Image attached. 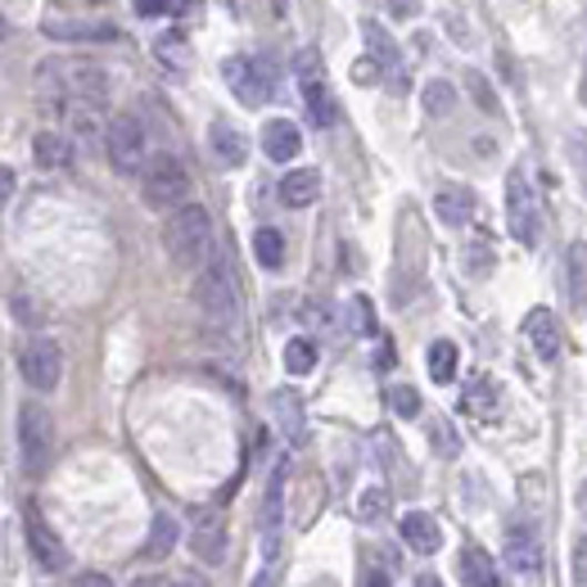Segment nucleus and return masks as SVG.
<instances>
[{
    "label": "nucleus",
    "instance_id": "f257e3e1",
    "mask_svg": "<svg viewBox=\"0 0 587 587\" xmlns=\"http://www.w3.org/2000/svg\"><path fill=\"white\" fill-rule=\"evenodd\" d=\"M163 249L176 267L185 272H204L209 253H213V217L204 204H185L176 213H168L163 222Z\"/></svg>",
    "mask_w": 587,
    "mask_h": 587
},
{
    "label": "nucleus",
    "instance_id": "f03ea898",
    "mask_svg": "<svg viewBox=\"0 0 587 587\" xmlns=\"http://www.w3.org/2000/svg\"><path fill=\"white\" fill-rule=\"evenodd\" d=\"M194 303H200V312L213 325H231L240 316V281H235V263L226 249H217L209 257V267L194 276Z\"/></svg>",
    "mask_w": 587,
    "mask_h": 587
},
{
    "label": "nucleus",
    "instance_id": "7ed1b4c3",
    "mask_svg": "<svg viewBox=\"0 0 587 587\" xmlns=\"http://www.w3.org/2000/svg\"><path fill=\"white\" fill-rule=\"evenodd\" d=\"M141 200L159 213H176L190 204V172L172 154H154L141 172Z\"/></svg>",
    "mask_w": 587,
    "mask_h": 587
},
{
    "label": "nucleus",
    "instance_id": "20e7f679",
    "mask_svg": "<svg viewBox=\"0 0 587 587\" xmlns=\"http://www.w3.org/2000/svg\"><path fill=\"white\" fill-rule=\"evenodd\" d=\"M37 87L41 95L50 100H63V95H73V100H91L100 104L109 95V78L100 69H91V63H41V73H37Z\"/></svg>",
    "mask_w": 587,
    "mask_h": 587
},
{
    "label": "nucleus",
    "instance_id": "39448f33",
    "mask_svg": "<svg viewBox=\"0 0 587 587\" xmlns=\"http://www.w3.org/2000/svg\"><path fill=\"white\" fill-rule=\"evenodd\" d=\"M506 226H510V235L525 249L538 244L543 213H538V190H534V181H529L525 168H510V176H506Z\"/></svg>",
    "mask_w": 587,
    "mask_h": 587
},
{
    "label": "nucleus",
    "instance_id": "423d86ee",
    "mask_svg": "<svg viewBox=\"0 0 587 587\" xmlns=\"http://www.w3.org/2000/svg\"><path fill=\"white\" fill-rule=\"evenodd\" d=\"M104 150H109V163H113V172H122V176H141L145 172V163H150V141H145V122L141 118H132V113H118L113 122H109V132H104Z\"/></svg>",
    "mask_w": 587,
    "mask_h": 587
},
{
    "label": "nucleus",
    "instance_id": "0eeeda50",
    "mask_svg": "<svg viewBox=\"0 0 587 587\" xmlns=\"http://www.w3.org/2000/svg\"><path fill=\"white\" fill-rule=\"evenodd\" d=\"M502 565H506V574H510L519 587H538V583H543V574H547V551H543L538 529H529V525L506 529V543H502Z\"/></svg>",
    "mask_w": 587,
    "mask_h": 587
},
{
    "label": "nucleus",
    "instance_id": "6e6552de",
    "mask_svg": "<svg viewBox=\"0 0 587 587\" xmlns=\"http://www.w3.org/2000/svg\"><path fill=\"white\" fill-rule=\"evenodd\" d=\"M19 456L28 475H41L54 456V421L41 403H23L19 412Z\"/></svg>",
    "mask_w": 587,
    "mask_h": 587
},
{
    "label": "nucleus",
    "instance_id": "1a4fd4ad",
    "mask_svg": "<svg viewBox=\"0 0 587 587\" xmlns=\"http://www.w3.org/2000/svg\"><path fill=\"white\" fill-rule=\"evenodd\" d=\"M298 91H303V109L312 118V126H335V95H331V82H325V69L316 50H303L298 54Z\"/></svg>",
    "mask_w": 587,
    "mask_h": 587
},
{
    "label": "nucleus",
    "instance_id": "9d476101",
    "mask_svg": "<svg viewBox=\"0 0 587 587\" xmlns=\"http://www.w3.org/2000/svg\"><path fill=\"white\" fill-rule=\"evenodd\" d=\"M222 78H226V87L240 95V104H249V109H257L263 100H272V69H267L263 59L235 54V59L222 63Z\"/></svg>",
    "mask_w": 587,
    "mask_h": 587
},
{
    "label": "nucleus",
    "instance_id": "9b49d317",
    "mask_svg": "<svg viewBox=\"0 0 587 587\" xmlns=\"http://www.w3.org/2000/svg\"><path fill=\"white\" fill-rule=\"evenodd\" d=\"M19 371L32 388L50 394V388H59V379H63V348L54 340H28L19 353Z\"/></svg>",
    "mask_w": 587,
    "mask_h": 587
},
{
    "label": "nucleus",
    "instance_id": "f8f14e48",
    "mask_svg": "<svg viewBox=\"0 0 587 587\" xmlns=\"http://www.w3.org/2000/svg\"><path fill=\"white\" fill-rule=\"evenodd\" d=\"M190 551L200 565H222L226 560V519L217 510H204L200 519H194V529H190Z\"/></svg>",
    "mask_w": 587,
    "mask_h": 587
},
{
    "label": "nucleus",
    "instance_id": "ddd939ff",
    "mask_svg": "<svg viewBox=\"0 0 587 587\" xmlns=\"http://www.w3.org/2000/svg\"><path fill=\"white\" fill-rule=\"evenodd\" d=\"M525 344L534 348L538 362H556L560 357L565 335H560V321H556L551 307H529V316H525Z\"/></svg>",
    "mask_w": 587,
    "mask_h": 587
},
{
    "label": "nucleus",
    "instance_id": "4468645a",
    "mask_svg": "<svg viewBox=\"0 0 587 587\" xmlns=\"http://www.w3.org/2000/svg\"><path fill=\"white\" fill-rule=\"evenodd\" d=\"M28 547H32V556H37V565L45 574H59L63 565H69V547L59 543V534L45 525L37 510H28Z\"/></svg>",
    "mask_w": 587,
    "mask_h": 587
},
{
    "label": "nucleus",
    "instance_id": "2eb2a0df",
    "mask_svg": "<svg viewBox=\"0 0 587 587\" xmlns=\"http://www.w3.org/2000/svg\"><path fill=\"white\" fill-rule=\"evenodd\" d=\"M41 32L54 41H113L118 37V28L104 19H45Z\"/></svg>",
    "mask_w": 587,
    "mask_h": 587
},
{
    "label": "nucleus",
    "instance_id": "dca6fc26",
    "mask_svg": "<svg viewBox=\"0 0 587 587\" xmlns=\"http://www.w3.org/2000/svg\"><path fill=\"white\" fill-rule=\"evenodd\" d=\"M398 534H403V543H407L416 556H434V551L443 547L438 519L425 515V510H407V515H403V525H398Z\"/></svg>",
    "mask_w": 587,
    "mask_h": 587
},
{
    "label": "nucleus",
    "instance_id": "f3484780",
    "mask_svg": "<svg viewBox=\"0 0 587 587\" xmlns=\"http://www.w3.org/2000/svg\"><path fill=\"white\" fill-rule=\"evenodd\" d=\"M298 150H303V132L290 118H276L263 126V154L272 163H290V159H298Z\"/></svg>",
    "mask_w": 587,
    "mask_h": 587
},
{
    "label": "nucleus",
    "instance_id": "a211bd4d",
    "mask_svg": "<svg viewBox=\"0 0 587 587\" xmlns=\"http://www.w3.org/2000/svg\"><path fill=\"white\" fill-rule=\"evenodd\" d=\"M434 213L447 226H470V217H475V190L470 185H443L434 194Z\"/></svg>",
    "mask_w": 587,
    "mask_h": 587
},
{
    "label": "nucleus",
    "instance_id": "6ab92c4d",
    "mask_svg": "<svg viewBox=\"0 0 587 587\" xmlns=\"http://www.w3.org/2000/svg\"><path fill=\"white\" fill-rule=\"evenodd\" d=\"M316 194H321V172H316V168H294V172H285V181H281V204H285V209H312Z\"/></svg>",
    "mask_w": 587,
    "mask_h": 587
},
{
    "label": "nucleus",
    "instance_id": "aec40b11",
    "mask_svg": "<svg viewBox=\"0 0 587 587\" xmlns=\"http://www.w3.org/2000/svg\"><path fill=\"white\" fill-rule=\"evenodd\" d=\"M209 141H213V154H217L226 168H244V159H249V141H244V132H240L235 122L217 118V122H213V132H209Z\"/></svg>",
    "mask_w": 587,
    "mask_h": 587
},
{
    "label": "nucleus",
    "instance_id": "412c9836",
    "mask_svg": "<svg viewBox=\"0 0 587 587\" xmlns=\"http://www.w3.org/2000/svg\"><path fill=\"white\" fill-rule=\"evenodd\" d=\"M272 412H276V425H281V434L290 438V443H303V434H307V416H303V403H298V394L294 388H276L272 394Z\"/></svg>",
    "mask_w": 587,
    "mask_h": 587
},
{
    "label": "nucleus",
    "instance_id": "4be33fe9",
    "mask_svg": "<svg viewBox=\"0 0 587 587\" xmlns=\"http://www.w3.org/2000/svg\"><path fill=\"white\" fill-rule=\"evenodd\" d=\"M362 37H366V45H371V54H375L379 69H384L388 78H394V82H403V54H398L394 37H388L379 23H366V28H362Z\"/></svg>",
    "mask_w": 587,
    "mask_h": 587
},
{
    "label": "nucleus",
    "instance_id": "5701e85b",
    "mask_svg": "<svg viewBox=\"0 0 587 587\" xmlns=\"http://www.w3.org/2000/svg\"><path fill=\"white\" fill-rule=\"evenodd\" d=\"M154 59L163 63L168 73H185L190 69V41H185V32H176V28L159 32L154 37Z\"/></svg>",
    "mask_w": 587,
    "mask_h": 587
},
{
    "label": "nucleus",
    "instance_id": "b1692460",
    "mask_svg": "<svg viewBox=\"0 0 587 587\" xmlns=\"http://www.w3.org/2000/svg\"><path fill=\"white\" fill-rule=\"evenodd\" d=\"M456 569H462V583L466 587H497V565L484 547H466L462 560H456Z\"/></svg>",
    "mask_w": 587,
    "mask_h": 587
},
{
    "label": "nucleus",
    "instance_id": "393cba45",
    "mask_svg": "<svg viewBox=\"0 0 587 587\" xmlns=\"http://www.w3.org/2000/svg\"><path fill=\"white\" fill-rule=\"evenodd\" d=\"M32 154H37V168H45V172L73 163V145H69V136H63V132H41L37 145H32Z\"/></svg>",
    "mask_w": 587,
    "mask_h": 587
},
{
    "label": "nucleus",
    "instance_id": "a878e982",
    "mask_svg": "<svg viewBox=\"0 0 587 587\" xmlns=\"http://www.w3.org/2000/svg\"><path fill=\"white\" fill-rule=\"evenodd\" d=\"M497 403H502L497 379L475 375V379L466 384V412H475V416H493V412H497Z\"/></svg>",
    "mask_w": 587,
    "mask_h": 587
},
{
    "label": "nucleus",
    "instance_id": "bb28decb",
    "mask_svg": "<svg viewBox=\"0 0 587 587\" xmlns=\"http://www.w3.org/2000/svg\"><path fill=\"white\" fill-rule=\"evenodd\" d=\"M456 362H462V353H456L452 340H434L429 344V379L434 384H452L456 379Z\"/></svg>",
    "mask_w": 587,
    "mask_h": 587
},
{
    "label": "nucleus",
    "instance_id": "cd10ccee",
    "mask_svg": "<svg viewBox=\"0 0 587 587\" xmlns=\"http://www.w3.org/2000/svg\"><path fill=\"white\" fill-rule=\"evenodd\" d=\"M253 257H257V263H263V267H281L285 263V235L276 231V226H263V231H257L253 235Z\"/></svg>",
    "mask_w": 587,
    "mask_h": 587
},
{
    "label": "nucleus",
    "instance_id": "c85d7f7f",
    "mask_svg": "<svg viewBox=\"0 0 587 587\" xmlns=\"http://www.w3.org/2000/svg\"><path fill=\"white\" fill-rule=\"evenodd\" d=\"M421 104H425V113H434V118H447V113L456 109V87H452V82H443V78H434V82H425V91H421Z\"/></svg>",
    "mask_w": 587,
    "mask_h": 587
},
{
    "label": "nucleus",
    "instance_id": "c756f323",
    "mask_svg": "<svg viewBox=\"0 0 587 587\" xmlns=\"http://www.w3.org/2000/svg\"><path fill=\"white\" fill-rule=\"evenodd\" d=\"M316 344L312 340H303V335H294L290 344H285V371L290 375H307V371H316Z\"/></svg>",
    "mask_w": 587,
    "mask_h": 587
},
{
    "label": "nucleus",
    "instance_id": "7c9ffc66",
    "mask_svg": "<svg viewBox=\"0 0 587 587\" xmlns=\"http://www.w3.org/2000/svg\"><path fill=\"white\" fill-rule=\"evenodd\" d=\"M176 547V519L172 515H159L154 525H150V543H145V556L154 560V556H168Z\"/></svg>",
    "mask_w": 587,
    "mask_h": 587
},
{
    "label": "nucleus",
    "instance_id": "2f4dec72",
    "mask_svg": "<svg viewBox=\"0 0 587 587\" xmlns=\"http://www.w3.org/2000/svg\"><path fill=\"white\" fill-rule=\"evenodd\" d=\"M384 510H388V493L384 488H362L357 493V519H362V525H375V519H384Z\"/></svg>",
    "mask_w": 587,
    "mask_h": 587
},
{
    "label": "nucleus",
    "instance_id": "473e14b6",
    "mask_svg": "<svg viewBox=\"0 0 587 587\" xmlns=\"http://www.w3.org/2000/svg\"><path fill=\"white\" fill-rule=\"evenodd\" d=\"M429 443H434V452H438V456H456V452H462V438L452 434V425H447L443 416H434V421H429Z\"/></svg>",
    "mask_w": 587,
    "mask_h": 587
},
{
    "label": "nucleus",
    "instance_id": "72a5a7b5",
    "mask_svg": "<svg viewBox=\"0 0 587 587\" xmlns=\"http://www.w3.org/2000/svg\"><path fill=\"white\" fill-rule=\"evenodd\" d=\"M388 403H394V412H398L403 421L421 416V394H416L412 384H394V394H388Z\"/></svg>",
    "mask_w": 587,
    "mask_h": 587
},
{
    "label": "nucleus",
    "instance_id": "f704fd0d",
    "mask_svg": "<svg viewBox=\"0 0 587 587\" xmlns=\"http://www.w3.org/2000/svg\"><path fill=\"white\" fill-rule=\"evenodd\" d=\"M14 185H19L14 168H6V163H0V213H6V204L14 200Z\"/></svg>",
    "mask_w": 587,
    "mask_h": 587
},
{
    "label": "nucleus",
    "instance_id": "c9c22d12",
    "mask_svg": "<svg viewBox=\"0 0 587 587\" xmlns=\"http://www.w3.org/2000/svg\"><path fill=\"white\" fill-rule=\"evenodd\" d=\"M10 307H14V316H19L23 325H37V321H41V312H37V303H32V298H23V294H19V298H14Z\"/></svg>",
    "mask_w": 587,
    "mask_h": 587
},
{
    "label": "nucleus",
    "instance_id": "e433bc0d",
    "mask_svg": "<svg viewBox=\"0 0 587 587\" xmlns=\"http://www.w3.org/2000/svg\"><path fill=\"white\" fill-rule=\"evenodd\" d=\"M63 587H113V583H109V574H95V569H91V574H78V578H69Z\"/></svg>",
    "mask_w": 587,
    "mask_h": 587
},
{
    "label": "nucleus",
    "instance_id": "4c0bfd02",
    "mask_svg": "<svg viewBox=\"0 0 587 587\" xmlns=\"http://www.w3.org/2000/svg\"><path fill=\"white\" fill-rule=\"evenodd\" d=\"M574 578H578V587H587V538L574 547Z\"/></svg>",
    "mask_w": 587,
    "mask_h": 587
},
{
    "label": "nucleus",
    "instance_id": "58836bf2",
    "mask_svg": "<svg viewBox=\"0 0 587 587\" xmlns=\"http://www.w3.org/2000/svg\"><path fill=\"white\" fill-rule=\"evenodd\" d=\"M357 587H394V583H388V574L384 569H362V578H357Z\"/></svg>",
    "mask_w": 587,
    "mask_h": 587
},
{
    "label": "nucleus",
    "instance_id": "ea45409f",
    "mask_svg": "<svg viewBox=\"0 0 587 587\" xmlns=\"http://www.w3.org/2000/svg\"><path fill=\"white\" fill-rule=\"evenodd\" d=\"M132 587H176V578H163V574H145V578H136Z\"/></svg>",
    "mask_w": 587,
    "mask_h": 587
},
{
    "label": "nucleus",
    "instance_id": "a19ab883",
    "mask_svg": "<svg viewBox=\"0 0 587 587\" xmlns=\"http://www.w3.org/2000/svg\"><path fill=\"white\" fill-rule=\"evenodd\" d=\"M470 87H475V91H479V95H475V100H479V104H484V109H493V95H488V87H484V78H479V73H470Z\"/></svg>",
    "mask_w": 587,
    "mask_h": 587
},
{
    "label": "nucleus",
    "instance_id": "79ce46f5",
    "mask_svg": "<svg viewBox=\"0 0 587 587\" xmlns=\"http://www.w3.org/2000/svg\"><path fill=\"white\" fill-rule=\"evenodd\" d=\"M176 587H209V583H204L200 574H181V578H176Z\"/></svg>",
    "mask_w": 587,
    "mask_h": 587
},
{
    "label": "nucleus",
    "instance_id": "37998d69",
    "mask_svg": "<svg viewBox=\"0 0 587 587\" xmlns=\"http://www.w3.org/2000/svg\"><path fill=\"white\" fill-rule=\"evenodd\" d=\"M253 587H276V574H257V578H253Z\"/></svg>",
    "mask_w": 587,
    "mask_h": 587
},
{
    "label": "nucleus",
    "instance_id": "c03bdc74",
    "mask_svg": "<svg viewBox=\"0 0 587 587\" xmlns=\"http://www.w3.org/2000/svg\"><path fill=\"white\" fill-rule=\"evenodd\" d=\"M416 587H443V583H438L434 574H421V578H416Z\"/></svg>",
    "mask_w": 587,
    "mask_h": 587
},
{
    "label": "nucleus",
    "instance_id": "a18cd8bd",
    "mask_svg": "<svg viewBox=\"0 0 587 587\" xmlns=\"http://www.w3.org/2000/svg\"><path fill=\"white\" fill-rule=\"evenodd\" d=\"M10 37V23H6V14H0V41H6Z\"/></svg>",
    "mask_w": 587,
    "mask_h": 587
},
{
    "label": "nucleus",
    "instance_id": "49530a36",
    "mask_svg": "<svg viewBox=\"0 0 587 587\" xmlns=\"http://www.w3.org/2000/svg\"><path fill=\"white\" fill-rule=\"evenodd\" d=\"M578 91H583V100H587V69H583V87H578Z\"/></svg>",
    "mask_w": 587,
    "mask_h": 587
},
{
    "label": "nucleus",
    "instance_id": "de8ad7c7",
    "mask_svg": "<svg viewBox=\"0 0 587 587\" xmlns=\"http://www.w3.org/2000/svg\"><path fill=\"white\" fill-rule=\"evenodd\" d=\"M583 515H587V488H583Z\"/></svg>",
    "mask_w": 587,
    "mask_h": 587
}]
</instances>
